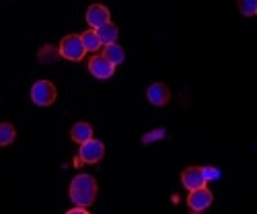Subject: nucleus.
<instances>
[{
	"label": "nucleus",
	"mask_w": 257,
	"mask_h": 214,
	"mask_svg": "<svg viewBox=\"0 0 257 214\" xmlns=\"http://www.w3.org/2000/svg\"><path fill=\"white\" fill-rule=\"evenodd\" d=\"M15 136H17V132H15V126L11 122H3V124H0V146L13 144L15 142Z\"/></svg>",
	"instance_id": "nucleus-15"
},
{
	"label": "nucleus",
	"mask_w": 257,
	"mask_h": 214,
	"mask_svg": "<svg viewBox=\"0 0 257 214\" xmlns=\"http://www.w3.org/2000/svg\"><path fill=\"white\" fill-rule=\"evenodd\" d=\"M60 56L64 60H70V62H80L84 58V54H87V50H84L82 46V39L80 35H64L62 41H60Z\"/></svg>",
	"instance_id": "nucleus-3"
},
{
	"label": "nucleus",
	"mask_w": 257,
	"mask_h": 214,
	"mask_svg": "<svg viewBox=\"0 0 257 214\" xmlns=\"http://www.w3.org/2000/svg\"><path fill=\"white\" fill-rule=\"evenodd\" d=\"M58 97V91L54 87V82L50 80H37L31 87V101L37 107H50Z\"/></svg>",
	"instance_id": "nucleus-4"
},
{
	"label": "nucleus",
	"mask_w": 257,
	"mask_h": 214,
	"mask_svg": "<svg viewBox=\"0 0 257 214\" xmlns=\"http://www.w3.org/2000/svg\"><path fill=\"white\" fill-rule=\"evenodd\" d=\"M181 183L185 189H196L206 185V177H204V167H187L181 171Z\"/></svg>",
	"instance_id": "nucleus-7"
},
{
	"label": "nucleus",
	"mask_w": 257,
	"mask_h": 214,
	"mask_svg": "<svg viewBox=\"0 0 257 214\" xmlns=\"http://www.w3.org/2000/svg\"><path fill=\"white\" fill-rule=\"evenodd\" d=\"M97 31V35H99V39H101V44L103 46H107V44H115L117 41V35H119V29L111 23H105V25H101V27H97L95 29Z\"/></svg>",
	"instance_id": "nucleus-11"
},
{
	"label": "nucleus",
	"mask_w": 257,
	"mask_h": 214,
	"mask_svg": "<svg viewBox=\"0 0 257 214\" xmlns=\"http://www.w3.org/2000/svg\"><path fill=\"white\" fill-rule=\"evenodd\" d=\"M212 191L202 185V187H196V189H189V196H187V206L191 212H204L212 206Z\"/></svg>",
	"instance_id": "nucleus-5"
},
{
	"label": "nucleus",
	"mask_w": 257,
	"mask_h": 214,
	"mask_svg": "<svg viewBox=\"0 0 257 214\" xmlns=\"http://www.w3.org/2000/svg\"><path fill=\"white\" fill-rule=\"evenodd\" d=\"M111 21V15H109V9L103 7V5H91L87 9V23L91 25V29H97L105 23Z\"/></svg>",
	"instance_id": "nucleus-9"
},
{
	"label": "nucleus",
	"mask_w": 257,
	"mask_h": 214,
	"mask_svg": "<svg viewBox=\"0 0 257 214\" xmlns=\"http://www.w3.org/2000/svg\"><path fill=\"white\" fill-rule=\"evenodd\" d=\"M103 157H105V144H103L101 140L89 138L87 142H82V144H80V151H78V159H74V167L99 163V161H101Z\"/></svg>",
	"instance_id": "nucleus-2"
},
{
	"label": "nucleus",
	"mask_w": 257,
	"mask_h": 214,
	"mask_svg": "<svg viewBox=\"0 0 257 214\" xmlns=\"http://www.w3.org/2000/svg\"><path fill=\"white\" fill-rule=\"evenodd\" d=\"M239 11L245 17H255L257 15V0H239Z\"/></svg>",
	"instance_id": "nucleus-16"
},
{
	"label": "nucleus",
	"mask_w": 257,
	"mask_h": 214,
	"mask_svg": "<svg viewBox=\"0 0 257 214\" xmlns=\"http://www.w3.org/2000/svg\"><path fill=\"white\" fill-rule=\"evenodd\" d=\"M146 97H148V101H151V105H155V107H163V105L169 103V99H171V91H169V87H167L165 82H153L151 87L146 89Z\"/></svg>",
	"instance_id": "nucleus-8"
},
{
	"label": "nucleus",
	"mask_w": 257,
	"mask_h": 214,
	"mask_svg": "<svg viewBox=\"0 0 257 214\" xmlns=\"http://www.w3.org/2000/svg\"><path fill=\"white\" fill-rule=\"evenodd\" d=\"M204 177H206V181H210V179H220V171H218L216 167H204Z\"/></svg>",
	"instance_id": "nucleus-18"
},
{
	"label": "nucleus",
	"mask_w": 257,
	"mask_h": 214,
	"mask_svg": "<svg viewBox=\"0 0 257 214\" xmlns=\"http://www.w3.org/2000/svg\"><path fill=\"white\" fill-rule=\"evenodd\" d=\"M103 56L109 60L111 64H115V66L125 60V52H123L121 46H117V44H107L105 50H103Z\"/></svg>",
	"instance_id": "nucleus-13"
},
{
	"label": "nucleus",
	"mask_w": 257,
	"mask_h": 214,
	"mask_svg": "<svg viewBox=\"0 0 257 214\" xmlns=\"http://www.w3.org/2000/svg\"><path fill=\"white\" fill-rule=\"evenodd\" d=\"M165 130H163V128H159V130H153V132H148V134H144L142 136V142L144 144H151V142H157V140H163L165 138Z\"/></svg>",
	"instance_id": "nucleus-17"
},
{
	"label": "nucleus",
	"mask_w": 257,
	"mask_h": 214,
	"mask_svg": "<svg viewBox=\"0 0 257 214\" xmlns=\"http://www.w3.org/2000/svg\"><path fill=\"white\" fill-rule=\"evenodd\" d=\"M70 200L72 204H78V206H91L97 198V181L95 177L87 175V173H80L76 175L72 181H70Z\"/></svg>",
	"instance_id": "nucleus-1"
},
{
	"label": "nucleus",
	"mask_w": 257,
	"mask_h": 214,
	"mask_svg": "<svg viewBox=\"0 0 257 214\" xmlns=\"http://www.w3.org/2000/svg\"><path fill=\"white\" fill-rule=\"evenodd\" d=\"M87 212H89L87 206H78V204H74V208L68 210V214H87Z\"/></svg>",
	"instance_id": "nucleus-19"
},
{
	"label": "nucleus",
	"mask_w": 257,
	"mask_h": 214,
	"mask_svg": "<svg viewBox=\"0 0 257 214\" xmlns=\"http://www.w3.org/2000/svg\"><path fill=\"white\" fill-rule=\"evenodd\" d=\"M37 60L44 62V64H54L60 60V50L56 46H44L37 52Z\"/></svg>",
	"instance_id": "nucleus-14"
},
{
	"label": "nucleus",
	"mask_w": 257,
	"mask_h": 214,
	"mask_svg": "<svg viewBox=\"0 0 257 214\" xmlns=\"http://www.w3.org/2000/svg\"><path fill=\"white\" fill-rule=\"evenodd\" d=\"M80 39H82V46H84L87 52H99L101 46H103L95 29H87L84 33H80Z\"/></svg>",
	"instance_id": "nucleus-12"
},
{
	"label": "nucleus",
	"mask_w": 257,
	"mask_h": 214,
	"mask_svg": "<svg viewBox=\"0 0 257 214\" xmlns=\"http://www.w3.org/2000/svg\"><path fill=\"white\" fill-rule=\"evenodd\" d=\"M70 138H72L76 144H82V142H87L89 138H93V128H91V124H87V122L74 124L72 130H70Z\"/></svg>",
	"instance_id": "nucleus-10"
},
{
	"label": "nucleus",
	"mask_w": 257,
	"mask_h": 214,
	"mask_svg": "<svg viewBox=\"0 0 257 214\" xmlns=\"http://www.w3.org/2000/svg\"><path fill=\"white\" fill-rule=\"evenodd\" d=\"M89 72L95 78H111L115 74V64H111L103 54H95L89 60Z\"/></svg>",
	"instance_id": "nucleus-6"
}]
</instances>
